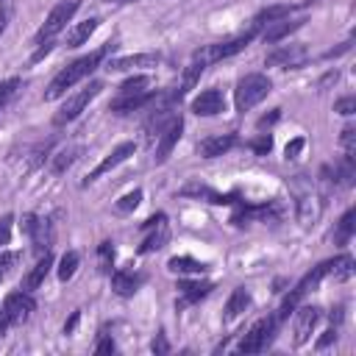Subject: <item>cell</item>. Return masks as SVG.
Instances as JSON below:
<instances>
[{
  "mask_svg": "<svg viewBox=\"0 0 356 356\" xmlns=\"http://www.w3.org/2000/svg\"><path fill=\"white\" fill-rule=\"evenodd\" d=\"M111 47H114V44L108 42V44H103L100 50H95V53H89V56H81V58H75L72 64H67V67L50 81V86L44 89V100H58V97L67 95V89H72L75 83H81L83 78H89V75L95 72V67L103 61V56H106Z\"/></svg>",
  "mask_w": 356,
  "mask_h": 356,
  "instance_id": "cell-1",
  "label": "cell"
},
{
  "mask_svg": "<svg viewBox=\"0 0 356 356\" xmlns=\"http://www.w3.org/2000/svg\"><path fill=\"white\" fill-rule=\"evenodd\" d=\"M147 86H150V78H147V75H134V78H128V81L117 89V95H114V100H111V111H114V114H128V111H136V108H145L147 103H153L156 92H150Z\"/></svg>",
  "mask_w": 356,
  "mask_h": 356,
  "instance_id": "cell-2",
  "label": "cell"
},
{
  "mask_svg": "<svg viewBox=\"0 0 356 356\" xmlns=\"http://www.w3.org/2000/svg\"><path fill=\"white\" fill-rule=\"evenodd\" d=\"M256 33H259V25L253 22V28L250 31H245V33H239V36H234V39H225V42H214V44H206V47H200V50H195V61H200V64H214V61H222V58H231V56H236L239 50H245L253 39H256Z\"/></svg>",
  "mask_w": 356,
  "mask_h": 356,
  "instance_id": "cell-3",
  "label": "cell"
},
{
  "mask_svg": "<svg viewBox=\"0 0 356 356\" xmlns=\"http://www.w3.org/2000/svg\"><path fill=\"white\" fill-rule=\"evenodd\" d=\"M270 89H273V83H270L267 75H261V72L245 75L236 83V89H234V106H236V111H242V114L250 111L253 106H259L270 95Z\"/></svg>",
  "mask_w": 356,
  "mask_h": 356,
  "instance_id": "cell-4",
  "label": "cell"
},
{
  "mask_svg": "<svg viewBox=\"0 0 356 356\" xmlns=\"http://www.w3.org/2000/svg\"><path fill=\"white\" fill-rule=\"evenodd\" d=\"M33 309H36V303H33L31 292H25V289L22 292H11L0 306V337H6V331L11 325L25 323L33 314Z\"/></svg>",
  "mask_w": 356,
  "mask_h": 356,
  "instance_id": "cell-5",
  "label": "cell"
},
{
  "mask_svg": "<svg viewBox=\"0 0 356 356\" xmlns=\"http://www.w3.org/2000/svg\"><path fill=\"white\" fill-rule=\"evenodd\" d=\"M100 89H103V83L100 81H92V83H86L83 89H78V92H72L64 103H61V108L53 114V122L56 125H67V122H72V120H78L81 117V111L100 95Z\"/></svg>",
  "mask_w": 356,
  "mask_h": 356,
  "instance_id": "cell-6",
  "label": "cell"
},
{
  "mask_svg": "<svg viewBox=\"0 0 356 356\" xmlns=\"http://www.w3.org/2000/svg\"><path fill=\"white\" fill-rule=\"evenodd\" d=\"M275 328H278L275 314H273V317H261L259 323L250 325V331L242 337V342L236 345V350H239V353H261V350L273 342Z\"/></svg>",
  "mask_w": 356,
  "mask_h": 356,
  "instance_id": "cell-7",
  "label": "cell"
},
{
  "mask_svg": "<svg viewBox=\"0 0 356 356\" xmlns=\"http://www.w3.org/2000/svg\"><path fill=\"white\" fill-rule=\"evenodd\" d=\"M78 8H81L78 0H64V3H58V6L47 14V19L42 22V28L36 31V42H47V39H53L56 33H61V31L67 28V22L75 17Z\"/></svg>",
  "mask_w": 356,
  "mask_h": 356,
  "instance_id": "cell-8",
  "label": "cell"
},
{
  "mask_svg": "<svg viewBox=\"0 0 356 356\" xmlns=\"http://www.w3.org/2000/svg\"><path fill=\"white\" fill-rule=\"evenodd\" d=\"M306 58H309L306 47H300V44H281V47H275L273 53H267L264 61H267L270 67H300Z\"/></svg>",
  "mask_w": 356,
  "mask_h": 356,
  "instance_id": "cell-9",
  "label": "cell"
},
{
  "mask_svg": "<svg viewBox=\"0 0 356 356\" xmlns=\"http://www.w3.org/2000/svg\"><path fill=\"white\" fill-rule=\"evenodd\" d=\"M134 153H136V145H134V142H122V145H117V147H114V150H111V153H108V156H106V159H103V161H100V164L86 175V181H83V184H92L95 178L106 175L108 170H114L117 164H122V161H125V159H131Z\"/></svg>",
  "mask_w": 356,
  "mask_h": 356,
  "instance_id": "cell-10",
  "label": "cell"
},
{
  "mask_svg": "<svg viewBox=\"0 0 356 356\" xmlns=\"http://www.w3.org/2000/svg\"><path fill=\"white\" fill-rule=\"evenodd\" d=\"M181 131H184V120L175 117V120L159 134V145H156V156H153L156 164H164V161H167V156L172 153V147H175L178 139H181Z\"/></svg>",
  "mask_w": 356,
  "mask_h": 356,
  "instance_id": "cell-11",
  "label": "cell"
},
{
  "mask_svg": "<svg viewBox=\"0 0 356 356\" xmlns=\"http://www.w3.org/2000/svg\"><path fill=\"white\" fill-rule=\"evenodd\" d=\"M159 56L156 53H134V56H114L106 61L108 72H125V70H136V67H156Z\"/></svg>",
  "mask_w": 356,
  "mask_h": 356,
  "instance_id": "cell-12",
  "label": "cell"
},
{
  "mask_svg": "<svg viewBox=\"0 0 356 356\" xmlns=\"http://www.w3.org/2000/svg\"><path fill=\"white\" fill-rule=\"evenodd\" d=\"M222 108H225V97H222L220 89H203V92L192 100V111H195L197 117H214V114H220Z\"/></svg>",
  "mask_w": 356,
  "mask_h": 356,
  "instance_id": "cell-13",
  "label": "cell"
},
{
  "mask_svg": "<svg viewBox=\"0 0 356 356\" xmlns=\"http://www.w3.org/2000/svg\"><path fill=\"white\" fill-rule=\"evenodd\" d=\"M142 231H153L142 245H139V253H150V250H159L164 242H167V225H164V214H153L142 222Z\"/></svg>",
  "mask_w": 356,
  "mask_h": 356,
  "instance_id": "cell-14",
  "label": "cell"
},
{
  "mask_svg": "<svg viewBox=\"0 0 356 356\" xmlns=\"http://www.w3.org/2000/svg\"><path fill=\"white\" fill-rule=\"evenodd\" d=\"M317 323H320V309L317 306H300L295 312V345H303L312 337Z\"/></svg>",
  "mask_w": 356,
  "mask_h": 356,
  "instance_id": "cell-15",
  "label": "cell"
},
{
  "mask_svg": "<svg viewBox=\"0 0 356 356\" xmlns=\"http://www.w3.org/2000/svg\"><path fill=\"white\" fill-rule=\"evenodd\" d=\"M214 289L211 281H178V309L189 306V303H197L200 298H206L209 292Z\"/></svg>",
  "mask_w": 356,
  "mask_h": 356,
  "instance_id": "cell-16",
  "label": "cell"
},
{
  "mask_svg": "<svg viewBox=\"0 0 356 356\" xmlns=\"http://www.w3.org/2000/svg\"><path fill=\"white\" fill-rule=\"evenodd\" d=\"M303 22H306V19H289V17L275 19V22H264L267 28L261 31V39H264L267 44H275V42H281L284 36H289L292 31H298Z\"/></svg>",
  "mask_w": 356,
  "mask_h": 356,
  "instance_id": "cell-17",
  "label": "cell"
},
{
  "mask_svg": "<svg viewBox=\"0 0 356 356\" xmlns=\"http://www.w3.org/2000/svg\"><path fill=\"white\" fill-rule=\"evenodd\" d=\"M236 142H239V136H236V134L209 136V139H203V142L197 145V150H200V156H203V159H214V156H222V153H228V150H231Z\"/></svg>",
  "mask_w": 356,
  "mask_h": 356,
  "instance_id": "cell-18",
  "label": "cell"
},
{
  "mask_svg": "<svg viewBox=\"0 0 356 356\" xmlns=\"http://www.w3.org/2000/svg\"><path fill=\"white\" fill-rule=\"evenodd\" d=\"M50 267H53V256H50V250H47V253H42V259H39V261L31 267V273L22 278V289H25V292L39 289V286H42V281L47 278Z\"/></svg>",
  "mask_w": 356,
  "mask_h": 356,
  "instance_id": "cell-19",
  "label": "cell"
},
{
  "mask_svg": "<svg viewBox=\"0 0 356 356\" xmlns=\"http://www.w3.org/2000/svg\"><path fill=\"white\" fill-rule=\"evenodd\" d=\"M97 25H100L97 17H89V19H83V22H75V25L67 31V47H81V44L97 31Z\"/></svg>",
  "mask_w": 356,
  "mask_h": 356,
  "instance_id": "cell-20",
  "label": "cell"
},
{
  "mask_svg": "<svg viewBox=\"0 0 356 356\" xmlns=\"http://www.w3.org/2000/svg\"><path fill=\"white\" fill-rule=\"evenodd\" d=\"M139 284H142V275H134V273H128V270H117V273L111 275V289H114L117 295H122V298H131V295L139 289Z\"/></svg>",
  "mask_w": 356,
  "mask_h": 356,
  "instance_id": "cell-21",
  "label": "cell"
},
{
  "mask_svg": "<svg viewBox=\"0 0 356 356\" xmlns=\"http://www.w3.org/2000/svg\"><path fill=\"white\" fill-rule=\"evenodd\" d=\"M248 306H250V292H248L245 286H236V289L231 292L228 303H225V323H234Z\"/></svg>",
  "mask_w": 356,
  "mask_h": 356,
  "instance_id": "cell-22",
  "label": "cell"
},
{
  "mask_svg": "<svg viewBox=\"0 0 356 356\" xmlns=\"http://www.w3.org/2000/svg\"><path fill=\"white\" fill-rule=\"evenodd\" d=\"M167 267H170L172 273H181V275H200V273L209 270V264H203V261H197V259H192V256H172V259L167 261Z\"/></svg>",
  "mask_w": 356,
  "mask_h": 356,
  "instance_id": "cell-23",
  "label": "cell"
},
{
  "mask_svg": "<svg viewBox=\"0 0 356 356\" xmlns=\"http://www.w3.org/2000/svg\"><path fill=\"white\" fill-rule=\"evenodd\" d=\"M181 195H184V197H206L209 203H234L231 195H217V192L209 189L206 184H186V186L181 189Z\"/></svg>",
  "mask_w": 356,
  "mask_h": 356,
  "instance_id": "cell-24",
  "label": "cell"
},
{
  "mask_svg": "<svg viewBox=\"0 0 356 356\" xmlns=\"http://www.w3.org/2000/svg\"><path fill=\"white\" fill-rule=\"evenodd\" d=\"M317 214H320V197L312 195V192L298 195V217H300V222L309 225L312 220H317Z\"/></svg>",
  "mask_w": 356,
  "mask_h": 356,
  "instance_id": "cell-25",
  "label": "cell"
},
{
  "mask_svg": "<svg viewBox=\"0 0 356 356\" xmlns=\"http://www.w3.org/2000/svg\"><path fill=\"white\" fill-rule=\"evenodd\" d=\"M78 153H81V147L78 145H70V147H61L58 153H53L50 156V170L56 172V175H61L75 159H78Z\"/></svg>",
  "mask_w": 356,
  "mask_h": 356,
  "instance_id": "cell-26",
  "label": "cell"
},
{
  "mask_svg": "<svg viewBox=\"0 0 356 356\" xmlns=\"http://www.w3.org/2000/svg\"><path fill=\"white\" fill-rule=\"evenodd\" d=\"M295 8H298V6H292V3H284V6H270V8L259 11V17H256V25L261 28L264 22H275V19H284V17H289Z\"/></svg>",
  "mask_w": 356,
  "mask_h": 356,
  "instance_id": "cell-27",
  "label": "cell"
},
{
  "mask_svg": "<svg viewBox=\"0 0 356 356\" xmlns=\"http://www.w3.org/2000/svg\"><path fill=\"white\" fill-rule=\"evenodd\" d=\"M78 264H81V253H78V250H67V253L61 256V261H58V278H61V281H70V278L75 275Z\"/></svg>",
  "mask_w": 356,
  "mask_h": 356,
  "instance_id": "cell-28",
  "label": "cell"
},
{
  "mask_svg": "<svg viewBox=\"0 0 356 356\" xmlns=\"http://www.w3.org/2000/svg\"><path fill=\"white\" fill-rule=\"evenodd\" d=\"M353 220H356V211H353V209H348V211L342 214L339 225H337V234H334V236H337V242H348V239H350V234H353V225H356Z\"/></svg>",
  "mask_w": 356,
  "mask_h": 356,
  "instance_id": "cell-29",
  "label": "cell"
},
{
  "mask_svg": "<svg viewBox=\"0 0 356 356\" xmlns=\"http://www.w3.org/2000/svg\"><path fill=\"white\" fill-rule=\"evenodd\" d=\"M19 259H22L19 250H0V281L8 278V273L19 264Z\"/></svg>",
  "mask_w": 356,
  "mask_h": 356,
  "instance_id": "cell-30",
  "label": "cell"
},
{
  "mask_svg": "<svg viewBox=\"0 0 356 356\" xmlns=\"http://www.w3.org/2000/svg\"><path fill=\"white\" fill-rule=\"evenodd\" d=\"M142 203V189H134V192H128V195H122L117 203H114V209L120 211V214H128V211H134L136 206Z\"/></svg>",
  "mask_w": 356,
  "mask_h": 356,
  "instance_id": "cell-31",
  "label": "cell"
},
{
  "mask_svg": "<svg viewBox=\"0 0 356 356\" xmlns=\"http://www.w3.org/2000/svg\"><path fill=\"white\" fill-rule=\"evenodd\" d=\"M339 142H342V147H345V156H356V128H353V125H348V128L342 131Z\"/></svg>",
  "mask_w": 356,
  "mask_h": 356,
  "instance_id": "cell-32",
  "label": "cell"
},
{
  "mask_svg": "<svg viewBox=\"0 0 356 356\" xmlns=\"http://www.w3.org/2000/svg\"><path fill=\"white\" fill-rule=\"evenodd\" d=\"M250 150L259 153V156H267V153L273 150V136H270V134H259V136L250 142Z\"/></svg>",
  "mask_w": 356,
  "mask_h": 356,
  "instance_id": "cell-33",
  "label": "cell"
},
{
  "mask_svg": "<svg viewBox=\"0 0 356 356\" xmlns=\"http://www.w3.org/2000/svg\"><path fill=\"white\" fill-rule=\"evenodd\" d=\"M97 256H100V270L108 273V270H111V259H114V248H111V242H103V245L97 248Z\"/></svg>",
  "mask_w": 356,
  "mask_h": 356,
  "instance_id": "cell-34",
  "label": "cell"
},
{
  "mask_svg": "<svg viewBox=\"0 0 356 356\" xmlns=\"http://www.w3.org/2000/svg\"><path fill=\"white\" fill-rule=\"evenodd\" d=\"M17 86H19V78H8V81H3V83H0V108L11 100V95L17 92Z\"/></svg>",
  "mask_w": 356,
  "mask_h": 356,
  "instance_id": "cell-35",
  "label": "cell"
},
{
  "mask_svg": "<svg viewBox=\"0 0 356 356\" xmlns=\"http://www.w3.org/2000/svg\"><path fill=\"white\" fill-rule=\"evenodd\" d=\"M11 228H14V217L11 214H3L0 217V245H8L11 242Z\"/></svg>",
  "mask_w": 356,
  "mask_h": 356,
  "instance_id": "cell-36",
  "label": "cell"
},
{
  "mask_svg": "<svg viewBox=\"0 0 356 356\" xmlns=\"http://www.w3.org/2000/svg\"><path fill=\"white\" fill-rule=\"evenodd\" d=\"M334 111H337V114H345V117L353 114V111H356V97H342V100H337V103H334Z\"/></svg>",
  "mask_w": 356,
  "mask_h": 356,
  "instance_id": "cell-37",
  "label": "cell"
},
{
  "mask_svg": "<svg viewBox=\"0 0 356 356\" xmlns=\"http://www.w3.org/2000/svg\"><path fill=\"white\" fill-rule=\"evenodd\" d=\"M303 145H306V139L303 136H295L289 145H286V150H284V159L289 161V159H298V153L303 150Z\"/></svg>",
  "mask_w": 356,
  "mask_h": 356,
  "instance_id": "cell-38",
  "label": "cell"
},
{
  "mask_svg": "<svg viewBox=\"0 0 356 356\" xmlns=\"http://www.w3.org/2000/svg\"><path fill=\"white\" fill-rule=\"evenodd\" d=\"M50 50H53V39H47V42H39V50L31 56V61H42V58H44Z\"/></svg>",
  "mask_w": 356,
  "mask_h": 356,
  "instance_id": "cell-39",
  "label": "cell"
},
{
  "mask_svg": "<svg viewBox=\"0 0 356 356\" xmlns=\"http://www.w3.org/2000/svg\"><path fill=\"white\" fill-rule=\"evenodd\" d=\"M150 348H153V353H167V350H170V345H167L164 334H156V337H153V342H150Z\"/></svg>",
  "mask_w": 356,
  "mask_h": 356,
  "instance_id": "cell-40",
  "label": "cell"
},
{
  "mask_svg": "<svg viewBox=\"0 0 356 356\" xmlns=\"http://www.w3.org/2000/svg\"><path fill=\"white\" fill-rule=\"evenodd\" d=\"M278 117H281V108H273L270 114H264V117L259 120V128H267V125H273V122H275Z\"/></svg>",
  "mask_w": 356,
  "mask_h": 356,
  "instance_id": "cell-41",
  "label": "cell"
},
{
  "mask_svg": "<svg viewBox=\"0 0 356 356\" xmlns=\"http://www.w3.org/2000/svg\"><path fill=\"white\" fill-rule=\"evenodd\" d=\"M95 353H114V339H108V337H103V339L97 342V348H95Z\"/></svg>",
  "mask_w": 356,
  "mask_h": 356,
  "instance_id": "cell-42",
  "label": "cell"
},
{
  "mask_svg": "<svg viewBox=\"0 0 356 356\" xmlns=\"http://www.w3.org/2000/svg\"><path fill=\"white\" fill-rule=\"evenodd\" d=\"M334 339H337V331H334V328H328V331H325V334L317 339V348H328Z\"/></svg>",
  "mask_w": 356,
  "mask_h": 356,
  "instance_id": "cell-43",
  "label": "cell"
},
{
  "mask_svg": "<svg viewBox=\"0 0 356 356\" xmlns=\"http://www.w3.org/2000/svg\"><path fill=\"white\" fill-rule=\"evenodd\" d=\"M78 320H81V312H72V314H70V320L64 323V334H72V331H75V325H78Z\"/></svg>",
  "mask_w": 356,
  "mask_h": 356,
  "instance_id": "cell-44",
  "label": "cell"
},
{
  "mask_svg": "<svg viewBox=\"0 0 356 356\" xmlns=\"http://www.w3.org/2000/svg\"><path fill=\"white\" fill-rule=\"evenodd\" d=\"M6 22H8V6H0V36L6 31Z\"/></svg>",
  "mask_w": 356,
  "mask_h": 356,
  "instance_id": "cell-45",
  "label": "cell"
},
{
  "mask_svg": "<svg viewBox=\"0 0 356 356\" xmlns=\"http://www.w3.org/2000/svg\"><path fill=\"white\" fill-rule=\"evenodd\" d=\"M108 3H117V6H122V3H136V0H108Z\"/></svg>",
  "mask_w": 356,
  "mask_h": 356,
  "instance_id": "cell-46",
  "label": "cell"
}]
</instances>
